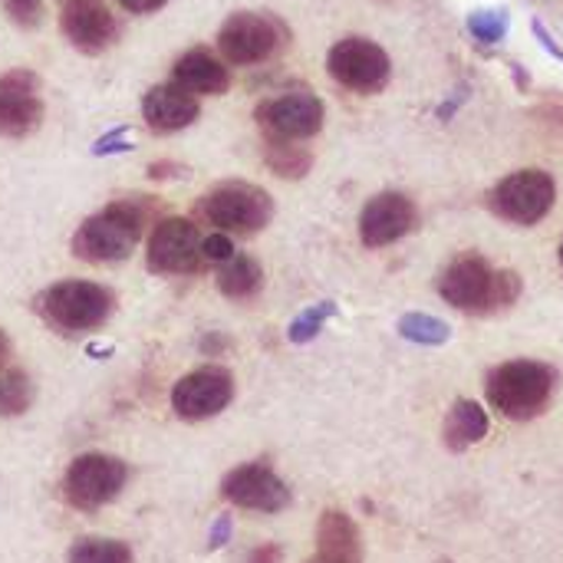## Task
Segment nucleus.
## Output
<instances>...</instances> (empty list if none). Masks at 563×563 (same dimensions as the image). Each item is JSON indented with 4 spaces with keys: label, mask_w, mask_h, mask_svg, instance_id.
I'll return each instance as SVG.
<instances>
[{
    "label": "nucleus",
    "mask_w": 563,
    "mask_h": 563,
    "mask_svg": "<svg viewBox=\"0 0 563 563\" xmlns=\"http://www.w3.org/2000/svg\"><path fill=\"white\" fill-rule=\"evenodd\" d=\"M439 294L462 313H498L521 297V277L515 271H495L482 254H462L439 280Z\"/></svg>",
    "instance_id": "nucleus-1"
},
{
    "label": "nucleus",
    "mask_w": 563,
    "mask_h": 563,
    "mask_svg": "<svg viewBox=\"0 0 563 563\" xmlns=\"http://www.w3.org/2000/svg\"><path fill=\"white\" fill-rule=\"evenodd\" d=\"M0 3H3V13L20 30H36L43 23V13H46V3L43 0H0Z\"/></svg>",
    "instance_id": "nucleus-28"
},
{
    "label": "nucleus",
    "mask_w": 563,
    "mask_h": 563,
    "mask_svg": "<svg viewBox=\"0 0 563 563\" xmlns=\"http://www.w3.org/2000/svg\"><path fill=\"white\" fill-rule=\"evenodd\" d=\"M531 26H534V36H538V40H541V43L548 46V53H551L554 59H563V46H558V40H554V36L548 33V26H544L541 20H534Z\"/></svg>",
    "instance_id": "nucleus-36"
},
{
    "label": "nucleus",
    "mask_w": 563,
    "mask_h": 563,
    "mask_svg": "<svg viewBox=\"0 0 563 563\" xmlns=\"http://www.w3.org/2000/svg\"><path fill=\"white\" fill-rule=\"evenodd\" d=\"M33 406V383L23 369L0 373V416H23Z\"/></svg>",
    "instance_id": "nucleus-25"
},
{
    "label": "nucleus",
    "mask_w": 563,
    "mask_h": 563,
    "mask_svg": "<svg viewBox=\"0 0 563 563\" xmlns=\"http://www.w3.org/2000/svg\"><path fill=\"white\" fill-rule=\"evenodd\" d=\"M333 313H336V307H333L330 300H327V303H317V307H310V310H303V313L290 323V330H287L290 343H310L313 336H320L323 323H327Z\"/></svg>",
    "instance_id": "nucleus-27"
},
{
    "label": "nucleus",
    "mask_w": 563,
    "mask_h": 563,
    "mask_svg": "<svg viewBox=\"0 0 563 563\" xmlns=\"http://www.w3.org/2000/svg\"><path fill=\"white\" fill-rule=\"evenodd\" d=\"M10 353H13V346H10V336H7V333L0 330V369H3L7 363H10Z\"/></svg>",
    "instance_id": "nucleus-37"
},
{
    "label": "nucleus",
    "mask_w": 563,
    "mask_h": 563,
    "mask_svg": "<svg viewBox=\"0 0 563 563\" xmlns=\"http://www.w3.org/2000/svg\"><path fill=\"white\" fill-rule=\"evenodd\" d=\"M327 69L343 89L360 92V96H376L379 89H386L389 73H393L386 49L373 40H363V36L340 40L327 53Z\"/></svg>",
    "instance_id": "nucleus-8"
},
{
    "label": "nucleus",
    "mask_w": 563,
    "mask_h": 563,
    "mask_svg": "<svg viewBox=\"0 0 563 563\" xmlns=\"http://www.w3.org/2000/svg\"><path fill=\"white\" fill-rule=\"evenodd\" d=\"M63 36L86 56H99L119 36V20L106 0H63L59 3Z\"/></svg>",
    "instance_id": "nucleus-14"
},
{
    "label": "nucleus",
    "mask_w": 563,
    "mask_h": 563,
    "mask_svg": "<svg viewBox=\"0 0 563 563\" xmlns=\"http://www.w3.org/2000/svg\"><path fill=\"white\" fill-rule=\"evenodd\" d=\"M280 40H284L280 23L251 10L228 16L224 26L218 30V49L234 66H254L271 59L280 49Z\"/></svg>",
    "instance_id": "nucleus-10"
},
{
    "label": "nucleus",
    "mask_w": 563,
    "mask_h": 563,
    "mask_svg": "<svg viewBox=\"0 0 563 563\" xmlns=\"http://www.w3.org/2000/svg\"><path fill=\"white\" fill-rule=\"evenodd\" d=\"M558 201V185L541 168H521L508 178H501L492 191V211L511 224H538L551 214Z\"/></svg>",
    "instance_id": "nucleus-7"
},
{
    "label": "nucleus",
    "mask_w": 563,
    "mask_h": 563,
    "mask_svg": "<svg viewBox=\"0 0 563 563\" xmlns=\"http://www.w3.org/2000/svg\"><path fill=\"white\" fill-rule=\"evenodd\" d=\"M445 445L452 452H468L472 445H478L488 435V412L485 406H478L475 399H459L449 416H445Z\"/></svg>",
    "instance_id": "nucleus-20"
},
{
    "label": "nucleus",
    "mask_w": 563,
    "mask_h": 563,
    "mask_svg": "<svg viewBox=\"0 0 563 563\" xmlns=\"http://www.w3.org/2000/svg\"><path fill=\"white\" fill-rule=\"evenodd\" d=\"M3 92H40V76L33 69H7L0 76Z\"/></svg>",
    "instance_id": "nucleus-30"
},
{
    "label": "nucleus",
    "mask_w": 563,
    "mask_h": 563,
    "mask_svg": "<svg viewBox=\"0 0 563 563\" xmlns=\"http://www.w3.org/2000/svg\"><path fill=\"white\" fill-rule=\"evenodd\" d=\"M399 333L419 346H442V343H449L452 327L439 317H429V313H406L399 320Z\"/></svg>",
    "instance_id": "nucleus-24"
},
{
    "label": "nucleus",
    "mask_w": 563,
    "mask_h": 563,
    "mask_svg": "<svg viewBox=\"0 0 563 563\" xmlns=\"http://www.w3.org/2000/svg\"><path fill=\"white\" fill-rule=\"evenodd\" d=\"M264 162L277 178H287V181H297L313 168V155L300 148V142H280V139L264 142Z\"/></svg>",
    "instance_id": "nucleus-22"
},
{
    "label": "nucleus",
    "mask_w": 563,
    "mask_h": 563,
    "mask_svg": "<svg viewBox=\"0 0 563 563\" xmlns=\"http://www.w3.org/2000/svg\"><path fill=\"white\" fill-rule=\"evenodd\" d=\"M231 541V515H221L211 528V538H208V551H218Z\"/></svg>",
    "instance_id": "nucleus-32"
},
{
    "label": "nucleus",
    "mask_w": 563,
    "mask_h": 563,
    "mask_svg": "<svg viewBox=\"0 0 563 563\" xmlns=\"http://www.w3.org/2000/svg\"><path fill=\"white\" fill-rule=\"evenodd\" d=\"M244 563H284V548L280 544H261L247 554Z\"/></svg>",
    "instance_id": "nucleus-33"
},
{
    "label": "nucleus",
    "mask_w": 563,
    "mask_h": 563,
    "mask_svg": "<svg viewBox=\"0 0 563 563\" xmlns=\"http://www.w3.org/2000/svg\"><path fill=\"white\" fill-rule=\"evenodd\" d=\"M317 563H320V561H317Z\"/></svg>",
    "instance_id": "nucleus-39"
},
{
    "label": "nucleus",
    "mask_w": 563,
    "mask_h": 563,
    "mask_svg": "<svg viewBox=\"0 0 563 563\" xmlns=\"http://www.w3.org/2000/svg\"><path fill=\"white\" fill-rule=\"evenodd\" d=\"M561 267H563V244H561Z\"/></svg>",
    "instance_id": "nucleus-38"
},
{
    "label": "nucleus",
    "mask_w": 563,
    "mask_h": 563,
    "mask_svg": "<svg viewBox=\"0 0 563 563\" xmlns=\"http://www.w3.org/2000/svg\"><path fill=\"white\" fill-rule=\"evenodd\" d=\"M554 386H558V373L548 363L511 360L488 373L485 393L492 409H498V416L511 422H528L551 406Z\"/></svg>",
    "instance_id": "nucleus-3"
},
{
    "label": "nucleus",
    "mask_w": 563,
    "mask_h": 563,
    "mask_svg": "<svg viewBox=\"0 0 563 563\" xmlns=\"http://www.w3.org/2000/svg\"><path fill=\"white\" fill-rule=\"evenodd\" d=\"M317 558L320 563H363L360 528L346 511H323L317 521Z\"/></svg>",
    "instance_id": "nucleus-18"
},
{
    "label": "nucleus",
    "mask_w": 563,
    "mask_h": 563,
    "mask_svg": "<svg viewBox=\"0 0 563 563\" xmlns=\"http://www.w3.org/2000/svg\"><path fill=\"white\" fill-rule=\"evenodd\" d=\"M264 287V271L251 254H234L218 267V290L228 300H251Z\"/></svg>",
    "instance_id": "nucleus-21"
},
{
    "label": "nucleus",
    "mask_w": 563,
    "mask_h": 563,
    "mask_svg": "<svg viewBox=\"0 0 563 563\" xmlns=\"http://www.w3.org/2000/svg\"><path fill=\"white\" fill-rule=\"evenodd\" d=\"M129 148H135V145H132V139H125V129H112L106 139H99L92 145L96 155H112V152H129Z\"/></svg>",
    "instance_id": "nucleus-31"
},
{
    "label": "nucleus",
    "mask_w": 563,
    "mask_h": 563,
    "mask_svg": "<svg viewBox=\"0 0 563 563\" xmlns=\"http://www.w3.org/2000/svg\"><path fill=\"white\" fill-rule=\"evenodd\" d=\"M172 82L191 96H221L231 89V73L208 46H191L172 66Z\"/></svg>",
    "instance_id": "nucleus-17"
},
{
    "label": "nucleus",
    "mask_w": 563,
    "mask_h": 563,
    "mask_svg": "<svg viewBox=\"0 0 563 563\" xmlns=\"http://www.w3.org/2000/svg\"><path fill=\"white\" fill-rule=\"evenodd\" d=\"M129 482V465L115 455L86 452L69 462L63 478V495L79 511H99L102 505L115 501Z\"/></svg>",
    "instance_id": "nucleus-6"
},
{
    "label": "nucleus",
    "mask_w": 563,
    "mask_h": 563,
    "mask_svg": "<svg viewBox=\"0 0 563 563\" xmlns=\"http://www.w3.org/2000/svg\"><path fill=\"white\" fill-rule=\"evenodd\" d=\"M46 106L40 92H3L0 89V139H26L43 125Z\"/></svg>",
    "instance_id": "nucleus-19"
},
{
    "label": "nucleus",
    "mask_w": 563,
    "mask_h": 563,
    "mask_svg": "<svg viewBox=\"0 0 563 563\" xmlns=\"http://www.w3.org/2000/svg\"><path fill=\"white\" fill-rule=\"evenodd\" d=\"M221 495L234 508L261 511V515H280L290 505V488L264 462H247V465H238L234 472H228L221 482Z\"/></svg>",
    "instance_id": "nucleus-13"
},
{
    "label": "nucleus",
    "mask_w": 563,
    "mask_h": 563,
    "mask_svg": "<svg viewBox=\"0 0 563 563\" xmlns=\"http://www.w3.org/2000/svg\"><path fill=\"white\" fill-rule=\"evenodd\" d=\"M416 228V205L402 191H383L366 201L360 214V238L366 247H389Z\"/></svg>",
    "instance_id": "nucleus-15"
},
{
    "label": "nucleus",
    "mask_w": 563,
    "mask_h": 563,
    "mask_svg": "<svg viewBox=\"0 0 563 563\" xmlns=\"http://www.w3.org/2000/svg\"><path fill=\"white\" fill-rule=\"evenodd\" d=\"M168 0H119V7L122 10H129V13H155V10H162Z\"/></svg>",
    "instance_id": "nucleus-35"
},
{
    "label": "nucleus",
    "mask_w": 563,
    "mask_h": 563,
    "mask_svg": "<svg viewBox=\"0 0 563 563\" xmlns=\"http://www.w3.org/2000/svg\"><path fill=\"white\" fill-rule=\"evenodd\" d=\"M201 251H205V261H208V264H218V267H221L224 261L234 257V241H231L224 231H214V234L205 238Z\"/></svg>",
    "instance_id": "nucleus-29"
},
{
    "label": "nucleus",
    "mask_w": 563,
    "mask_h": 563,
    "mask_svg": "<svg viewBox=\"0 0 563 563\" xmlns=\"http://www.w3.org/2000/svg\"><path fill=\"white\" fill-rule=\"evenodd\" d=\"M468 30L478 43H501L505 33H508V13L498 10V7H485V10H475L468 16Z\"/></svg>",
    "instance_id": "nucleus-26"
},
{
    "label": "nucleus",
    "mask_w": 563,
    "mask_h": 563,
    "mask_svg": "<svg viewBox=\"0 0 563 563\" xmlns=\"http://www.w3.org/2000/svg\"><path fill=\"white\" fill-rule=\"evenodd\" d=\"M254 119L267 139L303 142L323 129V102L310 92H284L274 99H264Z\"/></svg>",
    "instance_id": "nucleus-11"
},
{
    "label": "nucleus",
    "mask_w": 563,
    "mask_h": 563,
    "mask_svg": "<svg viewBox=\"0 0 563 563\" xmlns=\"http://www.w3.org/2000/svg\"><path fill=\"white\" fill-rule=\"evenodd\" d=\"M205 238L188 218H165L152 228L148 234V271L152 274H198L208 261L201 251Z\"/></svg>",
    "instance_id": "nucleus-9"
},
{
    "label": "nucleus",
    "mask_w": 563,
    "mask_h": 563,
    "mask_svg": "<svg viewBox=\"0 0 563 563\" xmlns=\"http://www.w3.org/2000/svg\"><path fill=\"white\" fill-rule=\"evenodd\" d=\"M198 112H201L198 99L175 82L152 86L142 96V119L158 135H172V132L188 129L191 122H198Z\"/></svg>",
    "instance_id": "nucleus-16"
},
{
    "label": "nucleus",
    "mask_w": 563,
    "mask_h": 563,
    "mask_svg": "<svg viewBox=\"0 0 563 563\" xmlns=\"http://www.w3.org/2000/svg\"><path fill=\"white\" fill-rule=\"evenodd\" d=\"M152 181H165V178H175V175H185V168L181 165H175V162H155V165H148V172H145Z\"/></svg>",
    "instance_id": "nucleus-34"
},
{
    "label": "nucleus",
    "mask_w": 563,
    "mask_h": 563,
    "mask_svg": "<svg viewBox=\"0 0 563 563\" xmlns=\"http://www.w3.org/2000/svg\"><path fill=\"white\" fill-rule=\"evenodd\" d=\"M234 399V376L224 366H201L181 376L172 389V409L185 422H205L224 412Z\"/></svg>",
    "instance_id": "nucleus-12"
},
{
    "label": "nucleus",
    "mask_w": 563,
    "mask_h": 563,
    "mask_svg": "<svg viewBox=\"0 0 563 563\" xmlns=\"http://www.w3.org/2000/svg\"><path fill=\"white\" fill-rule=\"evenodd\" d=\"M145 231V211L139 201H112L92 218H86L73 234V257L86 264H119L129 261Z\"/></svg>",
    "instance_id": "nucleus-2"
},
{
    "label": "nucleus",
    "mask_w": 563,
    "mask_h": 563,
    "mask_svg": "<svg viewBox=\"0 0 563 563\" xmlns=\"http://www.w3.org/2000/svg\"><path fill=\"white\" fill-rule=\"evenodd\" d=\"M195 211L224 234H257L274 218V198L254 181H221L195 205Z\"/></svg>",
    "instance_id": "nucleus-5"
},
{
    "label": "nucleus",
    "mask_w": 563,
    "mask_h": 563,
    "mask_svg": "<svg viewBox=\"0 0 563 563\" xmlns=\"http://www.w3.org/2000/svg\"><path fill=\"white\" fill-rule=\"evenodd\" d=\"M66 563H132V548L112 538H82L69 548Z\"/></svg>",
    "instance_id": "nucleus-23"
},
{
    "label": "nucleus",
    "mask_w": 563,
    "mask_h": 563,
    "mask_svg": "<svg viewBox=\"0 0 563 563\" xmlns=\"http://www.w3.org/2000/svg\"><path fill=\"white\" fill-rule=\"evenodd\" d=\"M33 307L49 330L63 336H76V333L99 330L112 317L115 294L92 280H59L49 284Z\"/></svg>",
    "instance_id": "nucleus-4"
}]
</instances>
